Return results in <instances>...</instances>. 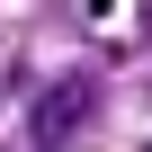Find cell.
<instances>
[{
	"instance_id": "1",
	"label": "cell",
	"mask_w": 152,
	"mask_h": 152,
	"mask_svg": "<svg viewBox=\"0 0 152 152\" xmlns=\"http://www.w3.org/2000/svg\"><path fill=\"white\" fill-rule=\"evenodd\" d=\"M81 107H90V81H81V72H72V81H54V90L36 99V116H27V143H36V152H54L72 125H81Z\"/></svg>"
}]
</instances>
